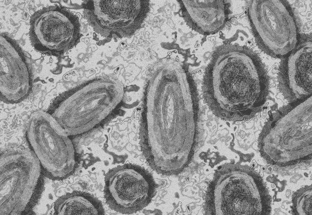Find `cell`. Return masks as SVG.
I'll use <instances>...</instances> for the list:
<instances>
[{
  "instance_id": "obj_4",
  "label": "cell",
  "mask_w": 312,
  "mask_h": 215,
  "mask_svg": "<svg viewBox=\"0 0 312 215\" xmlns=\"http://www.w3.org/2000/svg\"><path fill=\"white\" fill-rule=\"evenodd\" d=\"M124 93L116 79H94L59 97L49 113L69 136L81 135L112 117L121 107Z\"/></svg>"
},
{
  "instance_id": "obj_11",
  "label": "cell",
  "mask_w": 312,
  "mask_h": 215,
  "mask_svg": "<svg viewBox=\"0 0 312 215\" xmlns=\"http://www.w3.org/2000/svg\"><path fill=\"white\" fill-rule=\"evenodd\" d=\"M80 35L78 17L58 5L38 10L30 20L31 44L41 52L63 54L77 44Z\"/></svg>"
},
{
  "instance_id": "obj_10",
  "label": "cell",
  "mask_w": 312,
  "mask_h": 215,
  "mask_svg": "<svg viewBox=\"0 0 312 215\" xmlns=\"http://www.w3.org/2000/svg\"><path fill=\"white\" fill-rule=\"evenodd\" d=\"M156 189L151 173L134 164L118 166L109 171L105 177L106 202L112 209L122 214H133L146 207Z\"/></svg>"
},
{
  "instance_id": "obj_9",
  "label": "cell",
  "mask_w": 312,
  "mask_h": 215,
  "mask_svg": "<svg viewBox=\"0 0 312 215\" xmlns=\"http://www.w3.org/2000/svg\"><path fill=\"white\" fill-rule=\"evenodd\" d=\"M149 5L147 0H93L82 4L89 24L107 38L132 36L141 26Z\"/></svg>"
},
{
  "instance_id": "obj_6",
  "label": "cell",
  "mask_w": 312,
  "mask_h": 215,
  "mask_svg": "<svg viewBox=\"0 0 312 215\" xmlns=\"http://www.w3.org/2000/svg\"><path fill=\"white\" fill-rule=\"evenodd\" d=\"M246 12L257 45L272 57L284 58L300 42L296 17L287 1L249 0Z\"/></svg>"
},
{
  "instance_id": "obj_15",
  "label": "cell",
  "mask_w": 312,
  "mask_h": 215,
  "mask_svg": "<svg viewBox=\"0 0 312 215\" xmlns=\"http://www.w3.org/2000/svg\"><path fill=\"white\" fill-rule=\"evenodd\" d=\"M54 211L58 215H101L105 214L103 205L97 198L83 192L75 191L59 197L55 202Z\"/></svg>"
},
{
  "instance_id": "obj_5",
  "label": "cell",
  "mask_w": 312,
  "mask_h": 215,
  "mask_svg": "<svg viewBox=\"0 0 312 215\" xmlns=\"http://www.w3.org/2000/svg\"><path fill=\"white\" fill-rule=\"evenodd\" d=\"M205 211L215 215H267L271 212V197L256 172L248 166L227 163L214 175Z\"/></svg>"
},
{
  "instance_id": "obj_7",
  "label": "cell",
  "mask_w": 312,
  "mask_h": 215,
  "mask_svg": "<svg viewBox=\"0 0 312 215\" xmlns=\"http://www.w3.org/2000/svg\"><path fill=\"white\" fill-rule=\"evenodd\" d=\"M26 136L46 176L59 180L73 173L76 166L74 145L49 112L38 110L32 113L27 124Z\"/></svg>"
},
{
  "instance_id": "obj_16",
  "label": "cell",
  "mask_w": 312,
  "mask_h": 215,
  "mask_svg": "<svg viewBox=\"0 0 312 215\" xmlns=\"http://www.w3.org/2000/svg\"><path fill=\"white\" fill-rule=\"evenodd\" d=\"M294 212L299 215H312V187L306 186L297 191L292 196Z\"/></svg>"
},
{
  "instance_id": "obj_2",
  "label": "cell",
  "mask_w": 312,
  "mask_h": 215,
  "mask_svg": "<svg viewBox=\"0 0 312 215\" xmlns=\"http://www.w3.org/2000/svg\"><path fill=\"white\" fill-rule=\"evenodd\" d=\"M202 88L204 100L215 115L227 121H243L255 115L265 104L269 78L253 50L227 43L214 52Z\"/></svg>"
},
{
  "instance_id": "obj_12",
  "label": "cell",
  "mask_w": 312,
  "mask_h": 215,
  "mask_svg": "<svg viewBox=\"0 0 312 215\" xmlns=\"http://www.w3.org/2000/svg\"><path fill=\"white\" fill-rule=\"evenodd\" d=\"M0 62L1 100L7 104L23 101L31 90L30 69L20 46L5 34L0 35Z\"/></svg>"
},
{
  "instance_id": "obj_8",
  "label": "cell",
  "mask_w": 312,
  "mask_h": 215,
  "mask_svg": "<svg viewBox=\"0 0 312 215\" xmlns=\"http://www.w3.org/2000/svg\"><path fill=\"white\" fill-rule=\"evenodd\" d=\"M40 163L32 151L16 149L0 158V215L22 214L30 204L39 182Z\"/></svg>"
},
{
  "instance_id": "obj_13",
  "label": "cell",
  "mask_w": 312,
  "mask_h": 215,
  "mask_svg": "<svg viewBox=\"0 0 312 215\" xmlns=\"http://www.w3.org/2000/svg\"><path fill=\"white\" fill-rule=\"evenodd\" d=\"M278 87L286 99L294 102L312 96V42L311 37L300 40L279 65Z\"/></svg>"
},
{
  "instance_id": "obj_1",
  "label": "cell",
  "mask_w": 312,
  "mask_h": 215,
  "mask_svg": "<svg viewBox=\"0 0 312 215\" xmlns=\"http://www.w3.org/2000/svg\"><path fill=\"white\" fill-rule=\"evenodd\" d=\"M199 104L194 80L183 64L166 60L148 79L141 115L140 139L150 167L177 174L190 163L199 134Z\"/></svg>"
},
{
  "instance_id": "obj_14",
  "label": "cell",
  "mask_w": 312,
  "mask_h": 215,
  "mask_svg": "<svg viewBox=\"0 0 312 215\" xmlns=\"http://www.w3.org/2000/svg\"><path fill=\"white\" fill-rule=\"evenodd\" d=\"M179 3L185 22L202 35L217 33L230 17V4L227 0H187L179 1Z\"/></svg>"
},
{
  "instance_id": "obj_3",
  "label": "cell",
  "mask_w": 312,
  "mask_h": 215,
  "mask_svg": "<svg viewBox=\"0 0 312 215\" xmlns=\"http://www.w3.org/2000/svg\"><path fill=\"white\" fill-rule=\"evenodd\" d=\"M258 148L267 162L289 167L311 161L312 96L274 112L263 128Z\"/></svg>"
}]
</instances>
